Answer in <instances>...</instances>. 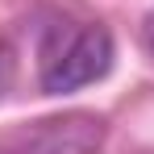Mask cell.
Here are the masks:
<instances>
[{
	"mask_svg": "<svg viewBox=\"0 0 154 154\" xmlns=\"http://www.w3.org/2000/svg\"><path fill=\"white\" fill-rule=\"evenodd\" d=\"M112 33L104 25H58L42 46V92H75L108 75L112 67Z\"/></svg>",
	"mask_w": 154,
	"mask_h": 154,
	"instance_id": "cell-1",
	"label": "cell"
},
{
	"mask_svg": "<svg viewBox=\"0 0 154 154\" xmlns=\"http://www.w3.org/2000/svg\"><path fill=\"white\" fill-rule=\"evenodd\" d=\"M0 154H4V150H0Z\"/></svg>",
	"mask_w": 154,
	"mask_h": 154,
	"instance_id": "cell-5",
	"label": "cell"
},
{
	"mask_svg": "<svg viewBox=\"0 0 154 154\" xmlns=\"http://www.w3.org/2000/svg\"><path fill=\"white\" fill-rule=\"evenodd\" d=\"M146 38H150V50H154V17H150V29H146Z\"/></svg>",
	"mask_w": 154,
	"mask_h": 154,
	"instance_id": "cell-4",
	"label": "cell"
},
{
	"mask_svg": "<svg viewBox=\"0 0 154 154\" xmlns=\"http://www.w3.org/2000/svg\"><path fill=\"white\" fill-rule=\"evenodd\" d=\"M104 137V121L92 112H67L54 121H38L29 133V154H92Z\"/></svg>",
	"mask_w": 154,
	"mask_h": 154,
	"instance_id": "cell-2",
	"label": "cell"
},
{
	"mask_svg": "<svg viewBox=\"0 0 154 154\" xmlns=\"http://www.w3.org/2000/svg\"><path fill=\"white\" fill-rule=\"evenodd\" d=\"M13 50H8V42H0V96L8 92V83H13Z\"/></svg>",
	"mask_w": 154,
	"mask_h": 154,
	"instance_id": "cell-3",
	"label": "cell"
}]
</instances>
